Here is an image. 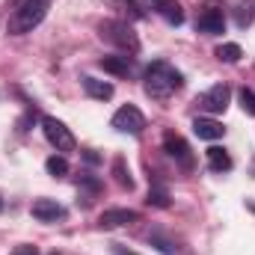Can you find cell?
I'll return each instance as SVG.
<instances>
[{
	"instance_id": "cell-1",
	"label": "cell",
	"mask_w": 255,
	"mask_h": 255,
	"mask_svg": "<svg viewBox=\"0 0 255 255\" xmlns=\"http://www.w3.org/2000/svg\"><path fill=\"white\" fill-rule=\"evenodd\" d=\"M181 86H184V74H181L178 68H172L166 60L151 63L145 68V74H142V89H145V95L154 98V101L169 98V95L178 92Z\"/></svg>"
},
{
	"instance_id": "cell-2",
	"label": "cell",
	"mask_w": 255,
	"mask_h": 255,
	"mask_svg": "<svg viewBox=\"0 0 255 255\" xmlns=\"http://www.w3.org/2000/svg\"><path fill=\"white\" fill-rule=\"evenodd\" d=\"M48 6H51V0H15V6L9 12V21H6V33L9 36H24V33L36 30L45 21Z\"/></svg>"
},
{
	"instance_id": "cell-3",
	"label": "cell",
	"mask_w": 255,
	"mask_h": 255,
	"mask_svg": "<svg viewBox=\"0 0 255 255\" xmlns=\"http://www.w3.org/2000/svg\"><path fill=\"white\" fill-rule=\"evenodd\" d=\"M98 36H101L104 42L116 45V48L125 51V54H136V51H139V39H136V33L130 30L128 21H101V24H98Z\"/></svg>"
},
{
	"instance_id": "cell-4",
	"label": "cell",
	"mask_w": 255,
	"mask_h": 255,
	"mask_svg": "<svg viewBox=\"0 0 255 255\" xmlns=\"http://www.w3.org/2000/svg\"><path fill=\"white\" fill-rule=\"evenodd\" d=\"M196 30L199 33H205V36H220V33H226V12H223V6L220 3H202V9H199V15H196Z\"/></svg>"
},
{
	"instance_id": "cell-5",
	"label": "cell",
	"mask_w": 255,
	"mask_h": 255,
	"mask_svg": "<svg viewBox=\"0 0 255 255\" xmlns=\"http://www.w3.org/2000/svg\"><path fill=\"white\" fill-rule=\"evenodd\" d=\"M229 101H232V89H229L226 83H214L211 89H205V92L196 98L199 110H205L208 116H220V113H226Z\"/></svg>"
},
{
	"instance_id": "cell-6",
	"label": "cell",
	"mask_w": 255,
	"mask_h": 255,
	"mask_svg": "<svg viewBox=\"0 0 255 255\" xmlns=\"http://www.w3.org/2000/svg\"><path fill=\"white\" fill-rule=\"evenodd\" d=\"M42 130H45V139H48L57 151H74L77 139H74V133H71V130H68L60 119L45 116V119H42Z\"/></svg>"
},
{
	"instance_id": "cell-7",
	"label": "cell",
	"mask_w": 255,
	"mask_h": 255,
	"mask_svg": "<svg viewBox=\"0 0 255 255\" xmlns=\"http://www.w3.org/2000/svg\"><path fill=\"white\" fill-rule=\"evenodd\" d=\"M163 151L181 166V169H193L196 166V157H193V151H190V145H187V139L184 136H178V133H163Z\"/></svg>"
},
{
	"instance_id": "cell-8",
	"label": "cell",
	"mask_w": 255,
	"mask_h": 255,
	"mask_svg": "<svg viewBox=\"0 0 255 255\" xmlns=\"http://www.w3.org/2000/svg\"><path fill=\"white\" fill-rule=\"evenodd\" d=\"M113 128L119 133H130V136H139L142 128H145V116L133 107V104H125L113 113Z\"/></svg>"
},
{
	"instance_id": "cell-9",
	"label": "cell",
	"mask_w": 255,
	"mask_h": 255,
	"mask_svg": "<svg viewBox=\"0 0 255 255\" xmlns=\"http://www.w3.org/2000/svg\"><path fill=\"white\" fill-rule=\"evenodd\" d=\"M130 223H139V211H133V208H110L98 217L101 229H122V226H130Z\"/></svg>"
},
{
	"instance_id": "cell-10",
	"label": "cell",
	"mask_w": 255,
	"mask_h": 255,
	"mask_svg": "<svg viewBox=\"0 0 255 255\" xmlns=\"http://www.w3.org/2000/svg\"><path fill=\"white\" fill-rule=\"evenodd\" d=\"M30 214L39 220V223H57V220H65V208L57 202V199H36L30 205Z\"/></svg>"
},
{
	"instance_id": "cell-11",
	"label": "cell",
	"mask_w": 255,
	"mask_h": 255,
	"mask_svg": "<svg viewBox=\"0 0 255 255\" xmlns=\"http://www.w3.org/2000/svg\"><path fill=\"white\" fill-rule=\"evenodd\" d=\"M193 133L199 136V139H223V133H226V128L223 122H217V119H208V116H196L193 119Z\"/></svg>"
},
{
	"instance_id": "cell-12",
	"label": "cell",
	"mask_w": 255,
	"mask_h": 255,
	"mask_svg": "<svg viewBox=\"0 0 255 255\" xmlns=\"http://www.w3.org/2000/svg\"><path fill=\"white\" fill-rule=\"evenodd\" d=\"M98 68H104V71L113 74V77H128L130 68H133V63H130L128 54H116V57H101V60H98Z\"/></svg>"
},
{
	"instance_id": "cell-13",
	"label": "cell",
	"mask_w": 255,
	"mask_h": 255,
	"mask_svg": "<svg viewBox=\"0 0 255 255\" xmlns=\"http://www.w3.org/2000/svg\"><path fill=\"white\" fill-rule=\"evenodd\" d=\"M80 83H83L86 95H89V98H95V101H110V98H113V83H107V80H95V77L83 74V77H80Z\"/></svg>"
},
{
	"instance_id": "cell-14",
	"label": "cell",
	"mask_w": 255,
	"mask_h": 255,
	"mask_svg": "<svg viewBox=\"0 0 255 255\" xmlns=\"http://www.w3.org/2000/svg\"><path fill=\"white\" fill-rule=\"evenodd\" d=\"M154 3V9H157V15L160 18H166L169 24H184V9H181V3L178 0H151Z\"/></svg>"
},
{
	"instance_id": "cell-15",
	"label": "cell",
	"mask_w": 255,
	"mask_h": 255,
	"mask_svg": "<svg viewBox=\"0 0 255 255\" xmlns=\"http://www.w3.org/2000/svg\"><path fill=\"white\" fill-rule=\"evenodd\" d=\"M145 238H148V244H151V247H154L160 255H178V244H175V241H172L163 229H151Z\"/></svg>"
},
{
	"instance_id": "cell-16",
	"label": "cell",
	"mask_w": 255,
	"mask_h": 255,
	"mask_svg": "<svg viewBox=\"0 0 255 255\" xmlns=\"http://www.w3.org/2000/svg\"><path fill=\"white\" fill-rule=\"evenodd\" d=\"M205 154H208V169H211V172H229V169H232V154H229L226 148L211 145Z\"/></svg>"
},
{
	"instance_id": "cell-17",
	"label": "cell",
	"mask_w": 255,
	"mask_h": 255,
	"mask_svg": "<svg viewBox=\"0 0 255 255\" xmlns=\"http://www.w3.org/2000/svg\"><path fill=\"white\" fill-rule=\"evenodd\" d=\"M113 178L122 190H133V178H130V169H128L125 157H116L113 160Z\"/></svg>"
},
{
	"instance_id": "cell-18",
	"label": "cell",
	"mask_w": 255,
	"mask_h": 255,
	"mask_svg": "<svg viewBox=\"0 0 255 255\" xmlns=\"http://www.w3.org/2000/svg\"><path fill=\"white\" fill-rule=\"evenodd\" d=\"M45 169H48V175L63 178V175H68V160H65L63 154H51V157L45 160Z\"/></svg>"
},
{
	"instance_id": "cell-19",
	"label": "cell",
	"mask_w": 255,
	"mask_h": 255,
	"mask_svg": "<svg viewBox=\"0 0 255 255\" xmlns=\"http://www.w3.org/2000/svg\"><path fill=\"white\" fill-rule=\"evenodd\" d=\"M241 57H244V51H241V45H235V42H226V45L217 48V60H223V63H238Z\"/></svg>"
},
{
	"instance_id": "cell-20",
	"label": "cell",
	"mask_w": 255,
	"mask_h": 255,
	"mask_svg": "<svg viewBox=\"0 0 255 255\" xmlns=\"http://www.w3.org/2000/svg\"><path fill=\"white\" fill-rule=\"evenodd\" d=\"M145 202H148L151 208H169V193L163 190V187H151L148 196H145Z\"/></svg>"
},
{
	"instance_id": "cell-21",
	"label": "cell",
	"mask_w": 255,
	"mask_h": 255,
	"mask_svg": "<svg viewBox=\"0 0 255 255\" xmlns=\"http://www.w3.org/2000/svg\"><path fill=\"white\" fill-rule=\"evenodd\" d=\"M238 101H241L244 113H250V116H255V92L250 89V86H244V89L238 92Z\"/></svg>"
},
{
	"instance_id": "cell-22",
	"label": "cell",
	"mask_w": 255,
	"mask_h": 255,
	"mask_svg": "<svg viewBox=\"0 0 255 255\" xmlns=\"http://www.w3.org/2000/svg\"><path fill=\"white\" fill-rule=\"evenodd\" d=\"M116 6H122L128 15H130V18H136V21H139V18H145V12L139 9V3H136V0H116Z\"/></svg>"
},
{
	"instance_id": "cell-23",
	"label": "cell",
	"mask_w": 255,
	"mask_h": 255,
	"mask_svg": "<svg viewBox=\"0 0 255 255\" xmlns=\"http://www.w3.org/2000/svg\"><path fill=\"white\" fill-rule=\"evenodd\" d=\"M250 24H253V6L241 3L238 6V27H250Z\"/></svg>"
},
{
	"instance_id": "cell-24",
	"label": "cell",
	"mask_w": 255,
	"mask_h": 255,
	"mask_svg": "<svg viewBox=\"0 0 255 255\" xmlns=\"http://www.w3.org/2000/svg\"><path fill=\"white\" fill-rule=\"evenodd\" d=\"M9 255H39V250H36L33 244H21V247H15Z\"/></svg>"
},
{
	"instance_id": "cell-25",
	"label": "cell",
	"mask_w": 255,
	"mask_h": 255,
	"mask_svg": "<svg viewBox=\"0 0 255 255\" xmlns=\"http://www.w3.org/2000/svg\"><path fill=\"white\" fill-rule=\"evenodd\" d=\"M110 253L113 255H139V253H133V250H128L125 244H110Z\"/></svg>"
},
{
	"instance_id": "cell-26",
	"label": "cell",
	"mask_w": 255,
	"mask_h": 255,
	"mask_svg": "<svg viewBox=\"0 0 255 255\" xmlns=\"http://www.w3.org/2000/svg\"><path fill=\"white\" fill-rule=\"evenodd\" d=\"M83 157H86L89 163H98V154H95V151H83Z\"/></svg>"
},
{
	"instance_id": "cell-27",
	"label": "cell",
	"mask_w": 255,
	"mask_h": 255,
	"mask_svg": "<svg viewBox=\"0 0 255 255\" xmlns=\"http://www.w3.org/2000/svg\"><path fill=\"white\" fill-rule=\"evenodd\" d=\"M0 211H3V202H0Z\"/></svg>"
},
{
	"instance_id": "cell-28",
	"label": "cell",
	"mask_w": 255,
	"mask_h": 255,
	"mask_svg": "<svg viewBox=\"0 0 255 255\" xmlns=\"http://www.w3.org/2000/svg\"><path fill=\"white\" fill-rule=\"evenodd\" d=\"M51 255H60V253H51Z\"/></svg>"
}]
</instances>
